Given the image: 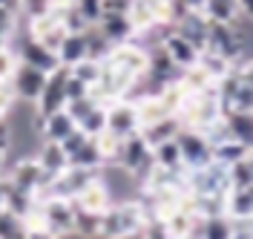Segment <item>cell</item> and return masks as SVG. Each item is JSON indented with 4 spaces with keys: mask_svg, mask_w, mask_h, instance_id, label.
I'll use <instances>...</instances> for the list:
<instances>
[{
    "mask_svg": "<svg viewBox=\"0 0 253 239\" xmlns=\"http://www.w3.org/2000/svg\"><path fill=\"white\" fill-rule=\"evenodd\" d=\"M20 12L17 9H9V6H0V41L12 44L15 35L20 32Z\"/></svg>",
    "mask_w": 253,
    "mask_h": 239,
    "instance_id": "cell-31",
    "label": "cell"
},
{
    "mask_svg": "<svg viewBox=\"0 0 253 239\" xmlns=\"http://www.w3.org/2000/svg\"><path fill=\"white\" fill-rule=\"evenodd\" d=\"M161 47H164V52H167L181 69H190L193 64H199V58H202V52L193 47L187 38H181L175 29H167V35L161 38Z\"/></svg>",
    "mask_w": 253,
    "mask_h": 239,
    "instance_id": "cell-17",
    "label": "cell"
},
{
    "mask_svg": "<svg viewBox=\"0 0 253 239\" xmlns=\"http://www.w3.org/2000/svg\"><path fill=\"white\" fill-rule=\"evenodd\" d=\"M75 234L84 239H101V213H92V210H84L75 205Z\"/></svg>",
    "mask_w": 253,
    "mask_h": 239,
    "instance_id": "cell-28",
    "label": "cell"
},
{
    "mask_svg": "<svg viewBox=\"0 0 253 239\" xmlns=\"http://www.w3.org/2000/svg\"><path fill=\"white\" fill-rule=\"evenodd\" d=\"M20 66V58H17V49L12 44H6V47H0V84H6V81H12L15 75V69Z\"/></svg>",
    "mask_w": 253,
    "mask_h": 239,
    "instance_id": "cell-33",
    "label": "cell"
},
{
    "mask_svg": "<svg viewBox=\"0 0 253 239\" xmlns=\"http://www.w3.org/2000/svg\"><path fill=\"white\" fill-rule=\"evenodd\" d=\"M17 93H15V87L6 81V84H0V118H9L12 112L17 110Z\"/></svg>",
    "mask_w": 253,
    "mask_h": 239,
    "instance_id": "cell-40",
    "label": "cell"
},
{
    "mask_svg": "<svg viewBox=\"0 0 253 239\" xmlns=\"http://www.w3.org/2000/svg\"><path fill=\"white\" fill-rule=\"evenodd\" d=\"M86 58H89L86 32H66V38H63L61 47H58V61H61V66L72 69V66H78L81 61H86Z\"/></svg>",
    "mask_w": 253,
    "mask_h": 239,
    "instance_id": "cell-19",
    "label": "cell"
},
{
    "mask_svg": "<svg viewBox=\"0 0 253 239\" xmlns=\"http://www.w3.org/2000/svg\"><path fill=\"white\" fill-rule=\"evenodd\" d=\"M248 161H251V173H253V150L248 153Z\"/></svg>",
    "mask_w": 253,
    "mask_h": 239,
    "instance_id": "cell-47",
    "label": "cell"
},
{
    "mask_svg": "<svg viewBox=\"0 0 253 239\" xmlns=\"http://www.w3.org/2000/svg\"><path fill=\"white\" fill-rule=\"evenodd\" d=\"M227 191H230V176L219 161H210L199 170H187L190 196H227Z\"/></svg>",
    "mask_w": 253,
    "mask_h": 239,
    "instance_id": "cell-4",
    "label": "cell"
},
{
    "mask_svg": "<svg viewBox=\"0 0 253 239\" xmlns=\"http://www.w3.org/2000/svg\"><path fill=\"white\" fill-rule=\"evenodd\" d=\"M66 78H69V69H66V66H58L55 72H49L46 87H43L41 98L35 101L38 118H46L52 112L66 110Z\"/></svg>",
    "mask_w": 253,
    "mask_h": 239,
    "instance_id": "cell-8",
    "label": "cell"
},
{
    "mask_svg": "<svg viewBox=\"0 0 253 239\" xmlns=\"http://www.w3.org/2000/svg\"><path fill=\"white\" fill-rule=\"evenodd\" d=\"M46 78H49V72L38 69V66H29V64H20L9 84L15 87V93H17L20 101L35 104V101L41 98V93H43V87H46Z\"/></svg>",
    "mask_w": 253,
    "mask_h": 239,
    "instance_id": "cell-10",
    "label": "cell"
},
{
    "mask_svg": "<svg viewBox=\"0 0 253 239\" xmlns=\"http://www.w3.org/2000/svg\"><path fill=\"white\" fill-rule=\"evenodd\" d=\"M153 161L158 167H167V170H187L184 161H181V150H178V142L170 139V142H161L153 147Z\"/></svg>",
    "mask_w": 253,
    "mask_h": 239,
    "instance_id": "cell-26",
    "label": "cell"
},
{
    "mask_svg": "<svg viewBox=\"0 0 253 239\" xmlns=\"http://www.w3.org/2000/svg\"><path fill=\"white\" fill-rule=\"evenodd\" d=\"M9 182H12L15 188H20V191H26V193H32V196H35V193H38L49 182V176L43 173V167L38 164V159L23 156V159H17L15 167L9 170Z\"/></svg>",
    "mask_w": 253,
    "mask_h": 239,
    "instance_id": "cell-11",
    "label": "cell"
},
{
    "mask_svg": "<svg viewBox=\"0 0 253 239\" xmlns=\"http://www.w3.org/2000/svg\"><path fill=\"white\" fill-rule=\"evenodd\" d=\"M199 239H233V219L227 213L202 219L199 222Z\"/></svg>",
    "mask_w": 253,
    "mask_h": 239,
    "instance_id": "cell-25",
    "label": "cell"
},
{
    "mask_svg": "<svg viewBox=\"0 0 253 239\" xmlns=\"http://www.w3.org/2000/svg\"><path fill=\"white\" fill-rule=\"evenodd\" d=\"M72 75L75 78H81L84 84H98V78H101V61H92V58H86V61H81L78 66H72Z\"/></svg>",
    "mask_w": 253,
    "mask_h": 239,
    "instance_id": "cell-38",
    "label": "cell"
},
{
    "mask_svg": "<svg viewBox=\"0 0 253 239\" xmlns=\"http://www.w3.org/2000/svg\"><path fill=\"white\" fill-rule=\"evenodd\" d=\"M26 32L35 38V41H41V44H46L49 49L61 47V41L66 38V26H63L61 15H55V12H49L43 17H35V20H26Z\"/></svg>",
    "mask_w": 253,
    "mask_h": 239,
    "instance_id": "cell-12",
    "label": "cell"
},
{
    "mask_svg": "<svg viewBox=\"0 0 253 239\" xmlns=\"http://www.w3.org/2000/svg\"><path fill=\"white\" fill-rule=\"evenodd\" d=\"M175 142H178L181 161H184L187 170H199V167H205V164L213 161V144L207 139V133H202V130L181 127L178 136H175Z\"/></svg>",
    "mask_w": 253,
    "mask_h": 239,
    "instance_id": "cell-5",
    "label": "cell"
},
{
    "mask_svg": "<svg viewBox=\"0 0 253 239\" xmlns=\"http://www.w3.org/2000/svg\"><path fill=\"white\" fill-rule=\"evenodd\" d=\"M150 213L144 207L141 199H121L112 202L104 213H101V239H129L141 234L147 225Z\"/></svg>",
    "mask_w": 253,
    "mask_h": 239,
    "instance_id": "cell-1",
    "label": "cell"
},
{
    "mask_svg": "<svg viewBox=\"0 0 253 239\" xmlns=\"http://www.w3.org/2000/svg\"><path fill=\"white\" fill-rule=\"evenodd\" d=\"M221 115H224V107H221V98L216 87L202 90V93H184V101H181V107L175 112L181 127L202 130V133H207L216 121H221Z\"/></svg>",
    "mask_w": 253,
    "mask_h": 239,
    "instance_id": "cell-2",
    "label": "cell"
},
{
    "mask_svg": "<svg viewBox=\"0 0 253 239\" xmlns=\"http://www.w3.org/2000/svg\"><path fill=\"white\" fill-rule=\"evenodd\" d=\"M86 47H89V58H92V61H104L112 52V44L98 32V26H89V29H86Z\"/></svg>",
    "mask_w": 253,
    "mask_h": 239,
    "instance_id": "cell-32",
    "label": "cell"
},
{
    "mask_svg": "<svg viewBox=\"0 0 253 239\" xmlns=\"http://www.w3.org/2000/svg\"><path fill=\"white\" fill-rule=\"evenodd\" d=\"M95 26H98V32L104 35L112 47L126 44V41H132V38H135V26H132L129 15H124V12H107V15L101 17Z\"/></svg>",
    "mask_w": 253,
    "mask_h": 239,
    "instance_id": "cell-16",
    "label": "cell"
},
{
    "mask_svg": "<svg viewBox=\"0 0 253 239\" xmlns=\"http://www.w3.org/2000/svg\"><path fill=\"white\" fill-rule=\"evenodd\" d=\"M92 139H95V144H98V153H101L104 164H115L118 156H121V144H124V139L115 136L112 130H104V133H98V136H92Z\"/></svg>",
    "mask_w": 253,
    "mask_h": 239,
    "instance_id": "cell-29",
    "label": "cell"
},
{
    "mask_svg": "<svg viewBox=\"0 0 253 239\" xmlns=\"http://www.w3.org/2000/svg\"><path fill=\"white\" fill-rule=\"evenodd\" d=\"M107 130H112L115 136H132V133H141V121H138V110H135V101L129 98H118L107 107Z\"/></svg>",
    "mask_w": 253,
    "mask_h": 239,
    "instance_id": "cell-9",
    "label": "cell"
},
{
    "mask_svg": "<svg viewBox=\"0 0 253 239\" xmlns=\"http://www.w3.org/2000/svg\"><path fill=\"white\" fill-rule=\"evenodd\" d=\"M224 124H227V130H230L233 139H239L242 144H248L253 150V112L227 110L224 112Z\"/></svg>",
    "mask_w": 253,
    "mask_h": 239,
    "instance_id": "cell-23",
    "label": "cell"
},
{
    "mask_svg": "<svg viewBox=\"0 0 253 239\" xmlns=\"http://www.w3.org/2000/svg\"><path fill=\"white\" fill-rule=\"evenodd\" d=\"M84 133H89V136H98V133H104L107 130V107L104 104H98L86 118H81V124H78Z\"/></svg>",
    "mask_w": 253,
    "mask_h": 239,
    "instance_id": "cell-34",
    "label": "cell"
},
{
    "mask_svg": "<svg viewBox=\"0 0 253 239\" xmlns=\"http://www.w3.org/2000/svg\"><path fill=\"white\" fill-rule=\"evenodd\" d=\"M173 29L181 38H187L199 52H207V38H210V20L202 15V9H190L184 17H178L173 23Z\"/></svg>",
    "mask_w": 253,
    "mask_h": 239,
    "instance_id": "cell-13",
    "label": "cell"
},
{
    "mask_svg": "<svg viewBox=\"0 0 253 239\" xmlns=\"http://www.w3.org/2000/svg\"><path fill=\"white\" fill-rule=\"evenodd\" d=\"M41 216H43V228L52 231L61 239L66 234H75V205L72 199H43L41 202Z\"/></svg>",
    "mask_w": 253,
    "mask_h": 239,
    "instance_id": "cell-7",
    "label": "cell"
},
{
    "mask_svg": "<svg viewBox=\"0 0 253 239\" xmlns=\"http://www.w3.org/2000/svg\"><path fill=\"white\" fill-rule=\"evenodd\" d=\"M184 3H187L190 9H202L205 6V0H184Z\"/></svg>",
    "mask_w": 253,
    "mask_h": 239,
    "instance_id": "cell-45",
    "label": "cell"
},
{
    "mask_svg": "<svg viewBox=\"0 0 253 239\" xmlns=\"http://www.w3.org/2000/svg\"><path fill=\"white\" fill-rule=\"evenodd\" d=\"M6 153H9V150L0 147V176H3V167H6Z\"/></svg>",
    "mask_w": 253,
    "mask_h": 239,
    "instance_id": "cell-46",
    "label": "cell"
},
{
    "mask_svg": "<svg viewBox=\"0 0 253 239\" xmlns=\"http://www.w3.org/2000/svg\"><path fill=\"white\" fill-rule=\"evenodd\" d=\"M75 3V9H78L81 15L89 20V26H95L101 17L107 15V6H104V0H72Z\"/></svg>",
    "mask_w": 253,
    "mask_h": 239,
    "instance_id": "cell-36",
    "label": "cell"
},
{
    "mask_svg": "<svg viewBox=\"0 0 253 239\" xmlns=\"http://www.w3.org/2000/svg\"><path fill=\"white\" fill-rule=\"evenodd\" d=\"M239 6H242V15L253 20V0H239Z\"/></svg>",
    "mask_w": 253,
    "mask_h": 239,
    "instance_id": "cell-44",
    "label": "cell"
},
{
    "mask_svg": "<svg viewBox=\"0 0 253 239\" xmlns=\"http://www.w3.org/2000/svg\"><path fill=\"white\" fill-rule=\"evenodd\" d=\"M135 110H138L141 130L150 127V124H158V121H164V118L173 115V110L167 107V101L161 98V93H144L141 98H135Z\"/></svg>",
    "mask_w": 253,
    "mask_h": 239,
    "instance_id": "cell-18",
    "label": "cell"
},
{
    "mask_svg": "<svg viewBox=\"0 0 253 239\" xmlns=\"http://www.w3.org/2000/svg\"><path fill=\"white\" fill-rule=\"evenodd\" d=\"M35 159H38V164L43 167V173H46L49 179L58 176V173H63V170L69 167V156H66L63 144H58V142H41L38 153H35Z\"/></svg>",
    "mask_w": 253,
    "mask_h": 239,
    "instance_id": "cell-20",
    "label": "cell"
},
{
    "mask_svg": "<svg viewBox=\"0 0 253 239\" xmlns=\"http://www.w3.org/2000/svg\"><path fill=\"white\" fill-rule=\"evenodd\" d=\"M0 47H6V41H0Z\"/></svg>",
    "mask_w": 253,
    "mask_h": 239,
    "instance_id": "cell-48",
    "label": "cell"
},
{
    "mask_svg": "<svg viewBox=\"0 0 253 239\" xmlns=\"http://www.w3.org/2000/svg\"><path fill=\"white\" fill-rule=\"evenodd\" d=\"M121 170H126V173L132 176L135 182H138V188H141V179L150 170H153V147L147 144V139H144L141 133H132V136H126L124 144H121V156H118V161H115Z\"/></svg>",
    "mask_w": 253,
    "mask_h": 239,
    "instance_id": "cell-3",
    "label": "cell"
},
{
    "mask_svg": "<svg viewBox=\"0 0 253 239\" xmlns=\"http://www.w3.org/2000/svg\"><path fill=\"white\" fill-rule=\"evenodd\" d=\"M224 213L230 219H253V185L230 188L224 196Z\"/></svg>",
    "mask_w": 253,
    "mask_h": 239,
    "instance_id": "cell-21",
    "label": "cell"
},
{
    "mask_svg": "<svg viewBox=\"0 0 253 239\" xmlns=\"http://www.w3.org/2000/svg\"><path fill=\"white\" fill-rule=\"evenodd\" d=\"M75 127H78L75 118H72L66 110L52 112V115H46V118H38V112H35V130L41 133L43 142H58L61 144L69 133H75Z\"/></svg>",
    "mask_w": 253,
    "mask_h": 239,
    "instance_id": "cell-14",
    "label": "cell"
},
{
    "mask_svg": "<svg viewBox=\"0 0 253 239\" xmlns=\"http://www.w3.org/2000/svg\"><path fill=\"white\" fill-rule=\"evenodd\" d=\"M248 153H251V147L242 144L239 139H233V136H227V139H221V142L213 144V161H219V164H224V167L236 164V161L245 159Z\"/></svg>",
    "mask_w": 253,
    "mask_h": 239,
    "instance_id": "cell-24",
    "label": "cell"
},
{
    "mask_svg": "<svg viewBox=\"0 0 253 239\" xmlns=\"http://www.w3.org/2000/svg\"><path fill=\"white\" fill-rule=\"evenodd\" d=\"M20 239H26V237H20Z\"/></svg>",
    "mask_w": 253,
    "mask_h": 239,
    "instance_id": "cell-49",
    "label": "cell"
},
{
    "mask_svg": "<svg viewBox=\"0 0 253 239\" xmlns=\"http://www.w3.org/2000/svg\"><path fill=\"white\" fill-rule=\"evenodd\" d=\"M178 130H181L178 118H175V115H170V118H164V121H158V124L144 127L141 136L147 139V144H150V147H156V144H161V142H170V139H175V136H178Z\"/></svg>",
    "mask_w": 253,
    "mask_h": 239,
    "instance_id": "cell-27",
    "label": "cell"
},
{
    "mask_svg": "<svg viewBox=\"0 0 253 239\" xmlns=\"http://www.w3.org/2000/svg\"><path fill=\"white\" fill-rule=\"evenodd\" d=\"M12 47L17 49V58H20V64H29V66H38V69H43V72H55L61 61H58V52L55 49H49L46 44H41V41H35L29 32L15 35V41H12Z\"/></svg>",
    "mask_w": 253,
    "mask_h": 239,
    "instance_id": "cell-6",
    "label": "cell"
},
{
    "mask_svg": "<svg viewBox=\"0 0 253 239\" xmlns=\"http://www.w3.org/2000/svg\"><path fill=\"white\" fill-rule=\"evenodd\" d=\"M26 239H58L52 231H46V228H29L26 231Z\"/></svg>",
    "mask_w": 253,
    "mask_h": 239,
    "instance_id": "cell-43",
    "label": "cell"
},
{
    "mask_svg": "<svg viewBox=\"0 0 253 239\" xmlns=\"http://www.w3.org/2000/svg\"><path fill=\"white\" fill-rule=\"evenodd\" d=\"M20 17L23 20H35V17H43L52 12V0H20Z\"/></svg>",
    "mask_w": 253,
    "mask_h": 239,
    "instance_id": "cell-37",
    "label": "cell"
},
{
    "mask_svg": "<svg viewBox=\"0 0 253 239\" xmlns=\"http://www.w3.org/2000/svg\"><path fill=\"white\" fill-rule=\"evenodd\" d=\"M98 107V101H95L92 96H84V98H75V101H69L66 104V112L75 118V124H81V118H86L89 112Z\"/></svg>",
    "mask_w": 253,
    "mask_h": 239,
    "instance_id": "cell-39",
    "label": "cell"
},
{
    "mask_svg": "<svg viewBox=\"0 0 253 239\" xmlns=\"http://www.w3.org/2000/svg\"><path fill=\"white\" fill-rule=\"evenodd\" d=\"M227 176H230V188H248V185H253V173H251L248 156L239 159L236 164H230V167H227Z\"/></svg>",
    "mask_w": 253,
    "mask_h": 239,
    "instance_id": "cell-35",
    "label": "cell"
},
{
    "mask_svg": "<svg viewBox=\"0 0 253 239\" xmlns=\"http://www.w3.org/2000/svg\"><path fill=\"white\" fill-rule=\"evenodd\" d=\"M69 164H75V167H86V170H104V159H101V153H98L95 139H89L81 150H75V153L69 156Z\"/></svg>",
    "mask_w": 253,
    "mask_h": 239,
    "instance_id": "cell-30",
    "label": "cell"
},
{
    "mask_svg": "<svg viewBox=\"0 0 253 239\" xmlns=\"http://www.w3.org/2000/svg\"><path fill=\"white\" fill-rule=\"evenodd\" d=\"M141 239H173L170 228L164 219H147V225L141 228Z\"/></svg>",
    "mask_w": 253,
    "mask_h": 239,
    "instance_id": "cell-41",
    "label": "cell"
},
{
    "mask_svg": "<svg viewBox=\"0 0 253 239\" xmlns=\"http://www.w3.org/2000/svg\"><path fill=\"white\" fill-rule=\"evenodd\" d=\"M202 15L213 23H236L242 17V6L239 0H205Z\"/></svg>",
    "mask_w": 253,
    "mask_h": 239,
    "instance_id": "cell-22",
    "label": "cell"
},
{
    "mask_svg": "<svg viewBox=\"0 0 253 239\" xmlns=\"http://www.w3.org/2000/svg\"><path fill=\"white\" fill-rule=\"evenodd\" d=\"M84 96H89V84H84L81 78H75L72 69H69V78H66V104L75 101V98H84Z\"/></svg>",
    "mask_w": 253,
    "mask_h": 239,
    "instance_id": "cell-42",
    "label": "cell"
},
{
    "mask_svg": "<svg viewBox=\"0 0 253 239\" xmlns=\"http://www.w3.org/2000/svg\"><path fill=\"white\" fill-rule=\"evenodd\" d=\"M72 202H75L78 207H84V210H92V213H104V210H107V207H110L112 202H115V199H112L110 185H107V182L101 179V173H98V176L92 179V182H89V185H86V188H84V191H81L78 196H75V199H72Z\"/></svg>",
    "mask_w": 253,
    "mask_h": 239,
    "instance_id": "cell-15",
    "label": "cell"
}]
</instances>
